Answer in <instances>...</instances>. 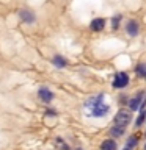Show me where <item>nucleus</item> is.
Instances as JSON below:
<instances>
[{
  "label": "nucleus",
  "mask_w": 146,
  "mask_h": 150,
  "mask_svg": "<svg viewBox=\"0 0 146 150\" xmlns=\"http://www.w3.org/2000/svg\"><path fill=\"white\" fill-rule=\"evenodd\" d=\"M137 142H138V139L135 138V136H132V138L127 141V144H126V147H124V150H132L137 145Z\"/></svg>",
  "instance_id": "nucleus-13"
},
{
  "label": "nucleus",
  "mask_w": 146,
  "mask_h": 150,
  "mask_svg": "<svg viewBox=\"0 0 146 150\" xmlns=\"http://www.w3.org/2000/svg\"><path fill=\"white\" fill-rule=\"evenodd\" d=\"M120 21H121V16H115L113 17V21H112V25H113V28H118V23H120Z\"/></svg>",
  "instance_id": "nucleus-17"
},
{
  "label": "nucleus",
  "mask_w": 146,
  "mask_h": 150,
  "mask_svg": "<svg viewBox=\"0 0 146 150\" xmlns=\"http://www.w3.org/2000/svg\"><path fill=\"white\" fill-rule=\"evenodd\" d=\"M126 30H127V33H129L130 36H137L138 35V22L137 21H129L127 22Z\"/></svg>",
  "instance_id": "nucleus-7"
},
{
  "label": "nucleus",
  "mask_w": 146,
  "mask_h": 150,
  "mask_svg": "<svg viewBox=\"0 0 146 150\" xmlns=\"http://www.w3.org/2000/svg\"><path fill=\"white\" fill-rule=\"evenodd\" d=\"M130 120H132V114L127 110H120V111H118V114L115 116V124L121 125V127L129 125Z\"/></svg>",
  "instance_id": "nucleus-1"
},
{
  "label": "nucleus",
  "mask_w": 146,
  "mask_h": 150,
  "mask_svg": "<svg viewBox=\"0 0 146 150\" xmlns=\"http://www.w3.org/2000/svg\"><path fill=\"white\" fill-rule=\"evenodd\" d=\"M145 100H146V92H138V94H137V97H134L130 100V110L132 111L137 110V108L140 106V103L145 102Z\"/></svg>",
  "instance_id": "nucleus-4"
},
{
  "label": "nucleus",
  "mask_w": 146,
  "mask_h": 150,
  "mask_svg": "<svg viewBox=\"0 0 146 150\" xmlns=\"http://www.w3.org/2000/svg\"><path fill=\"white\" fill-rule=\"evenodd\" d=\"M57 145H58L60 149H63V150H69V147H68V145H66V144L63 142V141L60 139V138H57Z\"/></svg>",
  "instance_id": "nucleus-16"
},
{
  "label": "nucleus",
  "mask_w": 146,
  "mask_h": 150,
  "mask_svg": "<svg viewBox=\"0 0 146 150\" xmlns=\"http://www.w3.org/2000/svg\"><path fill=\"white\" fill-rule=\"evenodd\" d=\"M102 98H104V96L101 94V96H97V97H94V98H89V100L87 102V106L88 108H93L94 105H97V103H101L102 102Z\"/></svg>",
  "instance_id": "nucleus-12"
},
{
  "label": "nucleus",
  "mask_w": 146,
  "mask_h": 150,
  "mask_svg": "<svg viewBox=\"0 0 146 150\" xmlns=\"http://www.w3.org/2000/svg\"><path fill=\"white\" fill-rule=\"evenodd\" d=\"M145 78H146V75H145Z\"/></svg>",
  "instance_id": "nucleus-19"
},
{
  "label": "nucleus",
  "mask_w": 146,
  "mask_h": 150,
  "mask_svg": "<svg viewBox=\"0 0 146 150\" xmlns=\"http://www.w3.org/2000/svg\"><path fill=\"white\" fill-rule=\"evenodd\" d=\"M89 27H91L93 31H101V30H104V27H105V19H102V17L94 19V21H91V23H89Z\"/></svg>",
  "instance_id": "nucleus-5"
},
{
  "label": "nucleus",
  "mask_w": 146,
  "mask_h": 150,
  "mask_svg": "<svg viewBox=\"0 0 146 150\" xmlns=\"http://www.w3.org/2000/svg\"><path fill=\"white\" fill-rule=\"evenodd\" d=\"M137 74H138V77H145V75H146V66L145 64H138V66H137Z\"/></svg>",
  "instance_id": "nucleus-15"
},
{
  "label": "nucleus",
  "mask_w": 146,
  "mask_h": 150,
  "mask_svg": "<svg viewBox=\"0 0 146 150\" xmlns=\"http://www.w3.org/2000/svg\"><path fill=\"white\" fill-rule=\"evenodd\" d=\"M19 16H21V19L24 22L27 23H31L35 22V14H33L31 11H27V9H22V11H19Z\"/></svg>",
  "instance_id": "nucleus-8"
},
{
  "label": "nucleus",
  "mask_w": 146,
  "mask_h": 150,
  "mask_svg": "<svg viewBox=\"0 0 146 150\" xmlns=\"http://www.w3.org/2000/svg\"><path fill=\"white\" fill-rule=\"evenodd\" d=\"M101 150H116V142L113 139H105L101 144Z\"/></svg>",
  "instance_id": "nucleus-9"
},
{
  "label": "nucleus",
  "mask_w": 146,
  "mask_h": 150,
  "mask_svg": "<svg viewBox=\"0 0 146 150\" xmlns=\"http://www.w3.org/2000/svg\"><path fill=\"white\" fill-rule=\"evenodd\" d=\"M38 96H39V98L42 102H50L52 98H54V94H52L47 88H41L39 91H38Z\"/></svg>",
  "instance_id": "nucleus-6"
},
{
  "label": "nucleus",
  "mask_w": 146,
  "mask_h": 150,
  "mask_svg": "<svg viewBox=\"0 0 146 150\" xmlns=\"http://www.w3.org/2000/svg\"><path fill=\"white\" fill-rule=\"evenodd\" d=\"M107 112H108V106L104 105L102 102L91 108V116H94V117H102V116H105Z\"/></svg>",
  "instance_id": "nucleus-3"
},
{
  "label": "nucleus",
  "mask_w": 146,
  "mask_h": 150,
  "mask_svg": "<svg viewBox=\"0 0 146 150\" xmlns=\"http://www.w3.org/2000/svg\"><path fill=\"white\" fill-rule=\"evenodd\" d=\"M77 150H82V149H77Z\"/></svg>",
  "instance_id": "nucleus-18"
},
{
  "label": "nucleus",
  "mask_w": 146,
  "mask_h": 150,
  "mask_svg": "<svg viewBox=\"0 0 146 150\" xmlns=\"http://www.w3.org/2000/svg\"><path fill=\"white\" fill-rule=\"evenodd\" d=\"M54 64L57 66V67H64V66H66V59L61 58V56H55V58H54Z\"/></svg>",
  "instance_id": "nucleus-14"
},
{
  "label": "nucleus",
  "mask_w": 146,
  "mask_h": 150,
  "mask_svg": "<svg viewBox=\"0 0 146 150\" xmlns=\"http://www.w3.org/2000/svg\"><path fill=\"white\" fill-rule=\"evenodd\" d=\"M124 128L126 127H121V125H115L112 128V131H110V134L113 136V138H118V136H121L122 133H124Z\"/></svg>",
  "instance_id": "nucleus-11"
},
{
  "label": "nucleus",
  "mask_w": 146,
  "mask_h": 150,
  "mask_svg": "<svg viewBox=\"0 0 146 150\" xmlns=\"http://www.w3.org/2000/svg\"><path fill=\"white\" fill-rule=\"evenodd\" d=\"M145 103H146V100L145 102H141V111H140V114H138V119H137V127H140L141 124H143V120H146V111H145Z\"/></svg>",
  "instance_id": "nucleus-10"
},
{
  "label": "nucleus",
  "mask_w": 146,
  "mask_h": 150,
  "mask_svg": "<svg viewBox=\"0 0 146 150\" xmlns=\"http://www.w3.org/2000/svg\"><path fill=\"white\" fill-rule=\"evenodd\" d=\"M127 84H129V77H127V74L118 72L115 75V80H113V88H115V89H121V88H126Z\"/></svg>",
  "instance_id": "nucleus-2"
}]
</instances>
